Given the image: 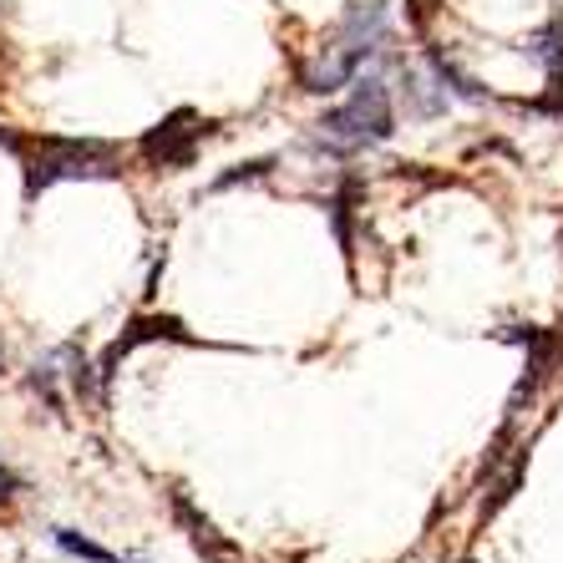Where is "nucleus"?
I'll list each match as a JSON object with an SVG mask.
<instances>
[{"label": "nucleus", "instance_id": "nucleus-6", "mask_svg": "<svg viewBox=\"0 0 563 563\" xmlns=\"http://www.w3.org/2000/svg\"><path fill=\"white\" fill-rule=\"evenodd\" d=\"M427 62H432V77L442 81V92H452V97H462V102H487V92L477 87V81L462 71L457 62H446L442 52H427Z\"/></svg>", "mask_w": 563, "mask_h": 563}, {"label": "nucleus", "instance_id": "nucleus-5", "mask_svg": "<svg viewBox=\"0 0 563 563\" xmlns=\"http://www.w3.org/2000/svg\"><path fill=\"white\" fill-rule=\"evenodd\" d=\"M523 52L549 71V81H563V21H549L543 31H533Z\"/></svg>", "mask_w": 563, "mask_h": 563}, {"label": "nucleus", "instance_id": "nucleus-3", "mask_svg": "<svg viewBox=\"0 0 563 563\" xmlns=\"http://www.w3.org/2000/svg\"><path fill=\"white\" fill-rule=\"evenodd\" d=\"M198 143H203V122H198V112H173L168 122H157L153 132L143 137V157L153 163V168H188L198 153Z\"/></svg>", "mask_w": 563, "mask_h": 563}, {"label": "nucleus", "instance_id": "nucleus-10", "mask_svg": "<svg viewBox=\"0 0 563 563\" xmlns=\"http://www.w3.org/2000/svg\"><path fill=\"white\" fill-rule=\"evenodd\" d=\"M462 563H472V559H462Z\"/></svg>", "mask_w": 563, "mask_h": 563}, {"label": "nucleus", "instance_id": "nucleus-8", "mask_svg": "<svg viewBox=\"0 0 563 563\" xmlns=\"http://www.w3.org/2000/svg\"><path fill=\"white\" fill-rule=\"evenodd\" d=\"M52 538H56V549L71 553V559H87V563H128L122 553L102 549V543H92V538H81L77 528H52Z\"/></svg>", "mask_w": 563, "mask_h": 563}, {"label": "nucleus", "instance_id": "nucleus-2", "mask_svg": "<svg viewBox=\"0 0 563 563\" xmlns=\"http://www.w3.org/2000/svg\"><path fill=\"white\" fill-rule=\"evenodd\" d=\"M112 173V147L107 143H77V137H46L26 157V188L41 194L66 178H107Z\"/></svg>", "mask_w": 563, "mask_h": 563}, {"label": "nucleus", "instance_id": "nucleus-1", "mask_svg": "<svg viewBox=\"0 0 563 563\" xmlns=\"http://www.w3.org/2000/svg\"><path fill=\"white\" fill-rule=\"evenodd\" d=\"M314 128H320V143H325L330 153H366V147L386 143V137L396 132V102H391L386 77H380V71L355 77L351 81V102L330 107Z\"/></svg>", "mask_w": 563, "mask_h": 563}, {"label": "nucleus", "instance_id": "nucleus-7", "mask_svg": "<svg viewBox=\"0 0 563 563\" xmlns=\"http://www.w3.org/2000/svg\"><path fill=\"white\" fill-rule=\"evenodd\" d=\"M401 97H407V112L411 118H437L446 107V92H442V81H437V92H432V81H421V77H401Z\"/></svg>", "mask_w": 563, "mask_h": 563}, {"label": "nucleus", "instance_id": "nucleus-9", "mask_svg": "<svg viewBox=\"0 0 563 563\" xmlns=\"http://www.w3.org/2000/svg\"><path fill=\"white\" fill-rule=\"evenodd\" d=\"M15 493H21V477L0 462V508H5V503H15Z\"/></svg>", "mask_w": 563, "mask_h": 563}, {"label": "nucleus", "instance_id": "nucleus-4", "mask_svg": "<svg viewBox=\"0 0 563 563\" xmlns=\"http://www.w3.org/2000/svg\"><path fill=\"white\" fill-rule=\"evenodd\" d=\"M173 512H178V523L188 528V543H194V549L203 553L209 563H244V553H239L234 543H229V538H223L219 528H213L209 518H203V512H194V503H188L184 493L173 498Z\"/></svg>", "mask_w": 563, "mask_h": 563}]
</instances>
